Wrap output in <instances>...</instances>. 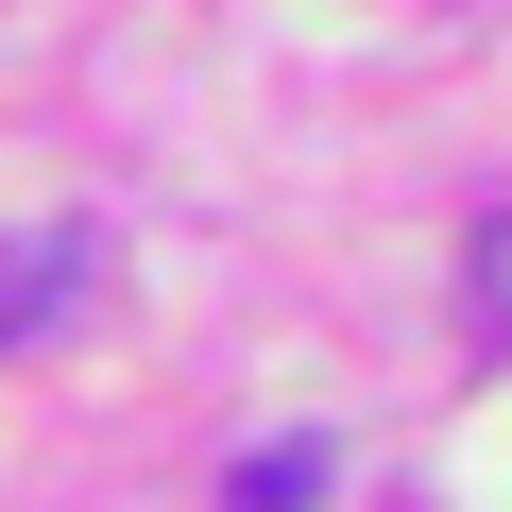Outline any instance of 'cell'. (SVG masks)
Here are the masks:
<instances>
[{"label": "cell", "mask_w": 512, "mask_h": 512, "mask_svg": "<svg viewBox=\"0 0 512 512\" xmlns=\"http://www.w3.org/2000/svg\"><path fill=\"white\" fill-rule=\"evenodd\" d=\"M69 291H86V239H69V222H35V239H0V342H35V325H52Z\"/></svg>", "instance_id": "cell-1"}, {"label": "cell", "mask_w": 512, "mask_h": 512, "mask_svg": "<svg viewBox=\"0 0 512 512\" xmlns=\"http://www.w3.org/2000/svg\"><path fill=\"white\" fill-rule=\"evenodd\" d=\"M461 291H478V325H495V342H512V205H495V222H478V274H461Z\"/></svg>", "instance_id": "cell-3"}, {"label": "cell", "mask_w": 512, "mask_h": 512, "mask_svg": "<svg viewBox=\"0 0 512 512\" xmlns=\"http://www.w3.org/2000/svg\"><path fill=\"white\" fill-rule=\"evenodd\" d=\"M325 495V444H239L222 461V512H308Z\"/></svg>", "instance_id": "cell-2"}]
</instances>
